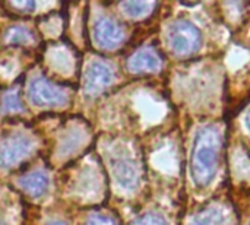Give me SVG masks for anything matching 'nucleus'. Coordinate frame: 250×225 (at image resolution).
I'll list each match as a JSON object with an SVG mask.
<instances>
[{"instance_id":"f257e3e1","label":"nucleus","mask_w":250,"mask_h":225,"mask_svg":"<svg viewBox=\"0 0 250 225\" xmlns=\"http://www.w3.org/2000/svg\"><path fill=\"white\" fill-rule=\"evenodd\" d=\"M220 149L221 135L218 127L208 124L199 129L190 157V174L198 187H207L212 182L218 167Z\"/></svg>"},{"instance_id":"f03ea898","label":"nucleus","mask_w":250,"mask_h":225,"mask_svg":"<svg viewBox=\"0 0 250 225\" xmlns=\"http://www.w3.org/2000/svg\"><path fill=\"white\" fill-rule=\"evenodd\" d=\"M168 42L177 54L188 56L199 50L202 34L196 25L188 20H179L173 23L168 31Z\"/></svg>"},{"instance_id":"7ed1b4c3","label":"nucleus","mask_w":250,"mask_h":225,"mask_svg":"<svg viewBox=\"0 0 250 225\" xmlns=\"http://www.w3.org/2000/svg\"><path fill=\"white\" fill-rule=\"evenodd\" d=\"M28 97L29 100L37 105H62L67 101V91L56 83H51L50 81L44 78H37L29 83L28 88Z\"/></svg>"},{"instance_id":"20e7f679","label":"nucleus","mask_w":250,"mask_h":225,"mask_svg":"<svg viewBox=\"0 0 250 225\" xmlns=\"http://www.w3.org/2000/svg\"><path fill=\"white\" fill-rule=\"evenodd\" d=\"M32 149L31 139L22 135H12L0 145V165L4 168L13 167L25 160Z\"/></svg>"},{"instance_id":"39448f33","label":"nucleus","mask_w":250,"mask_h":225,"mask_svg":"<svg viewBox=\"0 0 250 225\" xmlns=\"http://www.w3.org/2000/svg\"><path fill=\"white\" fill-rule=\"evenodd\" d=\"M114 79L113 69L100 60L92 61L83 76V89L88 95H97L103 92Z\"/></svg>"},{"instance_id":"423d86ee","label":"nucleus","mask_w":250,"mask_h":225,"mask_svg":"<svg viewBox=\"0 0 250 225\" xmlns=\"http://www.w3.org/2000/svg\"><path fill=\"white\" fill-rule=\"evenodd\" d=\"M94 40L103 48H116L125 41V31L114 19L104 16L94 25Z\"/></svg>"},{"instance_id":"0eeeda50","label":"nucleus","mask_w":250,"mask_h":225,"mask_svg":"<svg viewBox=\"0 0 250 225\" xmlns=\"http://www.w3.org/2000/svg\"><path fill=\"white\" fill-rule=\"evenodd\" d=\"M163 59L160 53L152 47L139 48L127 60V67L130 72H152L161 67Z\"/></svg>"},{"instance_id":"6e6552de","label":"nucleus","mask_w":250,"mask_h":225,"mask_svg":"<svg viewBox=\"0 0 250 225\" xmlns=\"http://www.w3.org/2000/svg\"><path fill=\"white\" fill-rule=\"evenodd\" d=\"M113 173L117 183L125 189H132L138 183V170L130 160L119 158L113 163Z\"/></svg>"},{"instance_id":"1a4fd4ad","label":"nucleus","mask_w":250,"mask_h":225,"mask_svg":"<svg viewBox=\"0 0 250 225\" xmlns=\"http://www.w3.org/2000/svg\"><path fill=\"white\" fill-rule=\"evenodd\" d=\"M19 183L22 189L28 192L31 196H41L48 187V177L41 171H35L21 179Z\"/></svg>"},{"instance_id":"9d476101","label":"nucleus","mask_w":250,"mask_h":225,"mask_svg":"<svg viewBox=\"0 0 250 225\" xmlns=\"http://www.w3.org/2000/svg\"><path fill=\"white\" fill-rule=\"evenodd\" d=\"M192 225H226V217L223 211L217 208L207 209L193 218Z\"/></svg>"},{"instance_id":"9b49d317","label":"nucleus","mask_w":250,"mask_h":225,"mask_svg":"<svg viewBox=\"0 0 250 225\" xmlns=\"http://www.w3.org/2000/svg\"><path fill=\"white\" fill-rule=\"evenodd\" d=\"M154 6H155V3H151V1H123V3H120V7L123 9V12L130 18L144 16Z\"/></svg>"},{"instance_id":"f8f14e48","label":"nucleus","mask_w":250,"mask_h":225,"mask_svg":"<svg viewBox=\"0 0 250 225\" xmlns=\"http://www.w3.org/2000/svg\"><path fill=\"white\" fill-rule=\"evenodd\" d=\"M32 40V34L28 28L25 26H13L7 31L6 34V41L9 44H18V45H22V44H28L31 42Z\"/></svg>"},{"instance_id":"ddd939ff","label":"nucleus","mask_w":250,"mask_h":225,"mask_svg":"<svg viewBox=\"0 0 250 225\" xmlns=\"http://www.w3.org/2000/svg\"><path fill=\"white\" fill-rule=\"evenodd\" d=\"M3 108L6 111H19L22 110L21 101H19V95L16 91L7 92L3 98Z\"/></svg>"},{"instance_id":"4468645a","label":"nucleus","mask_w":250,"mask_h":225,"mask_svg":"<svg viewBox=\"0 0 250 225\" xmlns=\"http://www.w3.org/2000/svg\"><path fill=\"white\" fill-rule=\"evenodd\" d=\"M132 225H168L166 218L160 214H145Z\"/></svg>"},{"instance_id":"2eb2a0df","label":"nucleus","mask_w":250,"mask_h":225,"mask_svg":"<svg viewBox=\"0 0 250 225\" xmlns=\"http://www.w3.org/2000/svg\"><path fill=\"white\" fill-rule=\"evenodd\" d=\"M86 225H117V224H116L110 217H107V215L95 214V215H92V217L88 220Z\"/></svg>"},{"instance_id":"dca6fc26","label":"nucleus","mask_w":250,"mask_h":225,"mask_svg":"<svg viewBox=\"0 0 250 225\" xmlns=\"http://www.w3.org/2000/svg\"><path fill=\"white\" fill-rule=\"evenodd\" d=\"M9 6L13 9H18L19 12H29V10L35 9L34 1H12V3H9Z\"/></svg>"},{"instance_id":"f3484780","label":"nucleus","mask_w":250,"mask_h":225,"mask_svg":"<svg viewBox=\"0 0 250 225\" xmlns=\"http://www.w3.org/2000/svg\"><path fill=\"white\" fill-rule=\"evenodd\" d=\"M246 126H248V129L250 130V111L249 114H248V117H246Z\"/></svg>"},{"instance_id":"a211bd4d","label":"nucleus","mask_w":250,"mask_h":225,"mask_svg":"<svg viewBox=\"0 0 250 225\" xmlns=\"http://www.w3.org/2000/svg\"><path fill=\"white\" fill-rule=\"evenodd\" d=\"M50 225H64V224H62V223H53V224H50Z\"/></svg>"}]
</instances>
